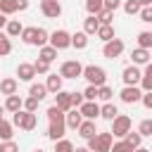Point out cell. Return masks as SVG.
I'll return each instance as SVG.
<instances>
[{"instance_id": "cell-28", "label": "cell", "mask_w": 152, "mask_h": 152, "mask_svg": "<svg viewBox=\"0 0 152 152\" xmlns=\"http://www.w3.org/2000/svg\"><path fill=\"white\" fill-rule=\"evenodd\" d=\"M5 112H17V109H21V97L14 93V95H7V100H5Z\"/></svg>"}, {"instance_id": "cell-9", "label": "cell", "mask_w": 152, "mask_h": 152, "mask_svg": "<svg viewBox=\"0 0 152 152\" xmlns=\"http://www.w3.org/2000/svg\"><path fill=\"white\" fill-rule=\"evenodd\" d=\"M119 95H121V102H126V104H135V102H140L142 90H140L138 86H124Z\"/></svg>"}, {"instance_id": "cell-25", "label": "cell", "mask_w": 152, "mask_h": 152, "mask_svg": "<svg viewBox=\"0 0 152 152\" xmlns=\"http://www.w3.org/2000/svg\"><path fill=\"white\" fill-rule=\"evenodd\" d=\"M71 48H76V50H86V48H88V36H86L83 31H76V33L71 36Z\"/></svg>"}, {"instance_id": "cell-35", "label": "cell", "mask_w": 152, "mask_h": 152, "mask_svg": "<svg viewBox=\"0 0 152 152\" xmlns=\"http://www.w3.org/2000/svg\"><path fill=\"white\" fill-rule=\"evenodd\" d=\"M33 71H36V76L40 74V76H45V74H50V62H43V59H36L33 62Z\"/></svg>"}, {"instance_id": "cell-46", "label": "cell", "mask_w": 152, "mask_h": 152, "mask_svg": "<svg viewBox=\"0 0 152 152\" xmlns=\"http://www.w3.org/2000/svg\"><path fill=\"white\" fill-rule=\"evenodd\" d=\"M83 100H97V86H88L83 90Z\"/></svg>"}, {"instance_id": "cell-51", "label": "cell", "mask_w": 152, "mask_h": 152, "mask_svg": "<svg viewBox=\"0 0 152 152\" xmlns=\"http://www.w3.org/2000/svg\"><path fill=\"white\" fill-rule=\"evenodd\" d=\"M138 5L140 7H147V5H152V0H138Z\"/></svg>"}, {"instance_id": "cell-50", "label": "cell", "mask_w": 152, "mask_h": 152, "mask_svg": "<svg viewBox=\"0 0 152 152\" xmlns=\"http://www.w3.org/2000/svg\"><path fill=\"white\" fill-rule=\"evenodd\" d=\"M5 24H7V17H5V14H0V31L5 28Z\"/></svg>"}, {"instance_id": "cell-54", "label": "cell", "mask_w": 152, "mask_h": 152, "mask_svg": "<svg viewBox=\"0 0 152 152\" xmlns=\"http://www.w3.org/2000/svg\"><path fill=\"white\" fill-rule=\"evenodd\" d=\"M0 119H5V107L0 104Z\"/></svg>"}, {"instance_id": "cell-3", "label": "cell", "mask_w": 152, "mask_h": 152, "mask_svg": "<svg viewBox=\"0 0 152 152\" xmlns=\"http://www.w3.org/2000/svg\"><path fill=\"white\" fill-rule=\"evenodd\" d=\"M81 76L88 81V86H102V83H107V71H104L102 66H97V64H88V66H83Z\"/></svg>"}, {"instance_id": "cell-32", "label": "cell", "mask_w": 152, "mask_h": 152, "mask_svg": "<svg viewBox=\"0 0 152 152\" xmlns=\"http://www.w3.org/2000/svg\"><path fill=\"white\" fill-rule=\"evenodd\" d=\"M12 52V40L7 38V33L0 31V57H7Z\"/></svg>"}, {"instance_id": "cell-2", "label": "cell", "mask_w": 152, "mask_h": 152, "mask_svg": "<svg viewBox=\"0 0 152 152\" xmlns=\"http://www.w3.org/2000/svg\"><path fill=\"white\" fill-rule=\"evenodd\" d=\"M12 126H19L21 131H33L38 126V116H36V112L17 109V112H12Z\"/></svg>"}, {"instance_id": "cell-19", "label": "cell", "mask_w": 152, "mask_h": 152, "mask_svg": "<svg viewBox=\"0 0 152 152\" xmlns=\"http://www.w3.org/2000/svg\"><path fill=\"white\" fill-rule=\"evenodd\" d=\"M131 57H133V64H135V66H140V64L145 66V64L150 62V50H145V48H135Z\"/></svg>"}, {"instance_id": "cell-53", "label": "cell", "mask_w": 152, "mask_h": 152, "mask_svg": "<svg viewBox=\"0 0 152 152\" xmlns=\"http://www.w3.org/2000/svg\"><path fill=\"white\" fill-rule=\"evenodd\" d=\"M74 152H90L88 147H74Z\"/></svg>"}, {"instance_id": "cell-55", "label": "cell", "mask_w": 152, "mask_h": 152, "mask_svg": "<svg viewBox=\"0 0 152 152\" xmlns=\"http://www.w3.org/2000/svg\"><path fill=\"white\" fill-rule=\"evenodd\" d=\"M33 152H45V150H43V147H36V150H33Z\"/></svg>"}, {"instance_id": "cell-1", "label": "cell", "mask_w": 152, "mask_h": 152, "mask_svg": "<svg viewBox=\"0 0 152 152\" xmlns=\"http://www.w3.org/2000/svg\"><path fill=\"white\" fill-rule=\"evenodd\" d=\"M48 121H50V128H48V138L55 142V140H59V138H64V131H66V126H64V112L57 107V104H52V107H48Z\"/></svg>"}, {"instance_id": "cell-44", "label": "cell", "mask_w": 152, "mask_h": 152, "mask_svg": "<svg viewBox=\"0 0 152 152\" xmlns=\"http://www.w3.org/2000/svg\"><path fill=\"white\" fill-rule=\"evenodd\" d=\"M109 152H133L124 140H119V142H112V147H109Z\"/></svg>"}, {"instance_id": "cell-30", "label": "cell", "mask_w": 152, "mask_h": 152, "mask_svg": "<svg viewBox=\"0 0 152 152\" xmlns=\"http://www.w3.org/2000/svg\"><path fill=\"white\" fill-rule=\"evenodd\" d=\"M48 36H50V33H48L43 26H36V33H33V45H38V48H40V45H48Z\"/></svg>"}, {"instance_id": "cell-36", "label": "cell", "mask_w": 152, "mask_h": 152, "mask_svg": "<svg viewBox=\"0 0 152 152\" xmlns=\"http://www.w3.org/2000/svg\"><path fill=\"white\" fill-rule=\"evenodd\" d=\"M112 95H114V90L107 86V83H102V86H97V97L100 100H104V102H109L112 100Z\"/></svg>"}, {"instance_id": "cell-43", "label": "cell", "mask_w": 152, "mask_h": 152, "mask_svg": "<svg viewBox=\"0 0 152 152\" xmlns=\"http://www.w3.org/2000/svg\"><path fill=\"white\" fill-rule=\"evenodd\" d=\"M140 21H145V24H152V5H147V7H140Z\"/></svg>"}, {"instance_id": "cell-37", "label": "cell", "mask_w": 152, "mask_h": 152, "mask_svg": "<svg viewBox=\"0 0 152 152\" xmlns=\"http://www.w3.org/2000/svg\"><path fill=\"white\" fill-rule=\"evenodd\" d=\"M138 133H140L142 138H150V135H152V119H142L140 126H138Z\"/></svg>"}, {"instance_id": "cell-42", "label": "cell", "mask_w": 152, "mask_h": 152, "mask_svg": "<svg viewBox=\"0 0 152 152\" xmlns=\"http://www.w3.org/2000/svg\"><path fill=\"white\" fill-rule=\"evenodd\" d=\"M86 10L88 14H97L102 10V0H86Z\"/></svg>"}, {"instance_id": "cell-18", "label": "cell", "mask_w": 152, "mask_h": 152, "mask_svg": "<svg viewBox=\"0 0 152 152\" xmlns=\"http://www.w3.org/2000/svg\"><path fill=\"white\" fill-rule=\"evenodd\" d=\"M21 21L19 19H7V24H5V33H7V38H17L19 33H21Z\"/></svg>"}, {"instance_id": "cell-27", "label": "cell", "mask_w": 152, "mask_h": 152, "mask_svg": "<svg viewBox=\"0 0 152 152\" xmlns=\"http://www.w3.org/2000/svg\"><path fill=\"white\" fill-rule=\"evenodd\" d=\"M14 131V126H12V121H5V119H0V142H5V140H12V133Z\"/></svg>"}, {"instance_id": "cell-22", "label": "cell", "mask_w": 152, "mask_h": 152, "mask_svg": "<svg viewBox=\"0 0 152 152\" xmlns=\"http://www.w3.org/2000/svg\"><path fill=\"white\" fill-rule=\"evenodd\" d=\"M62 76H57V74H50L48 76V81H45V88H48V93H59L62 90Z\"/></svg>"}, {"instance_id": "cell-47", "label": "cell", "mask_w": 152, "mask_h": 152, "mask_svg": "<svg viewBox=\"0 0 152 152\" xmlns=\"http://www.w3.org/2000/svg\"><path fill=\"white\" fill-rule=\"evenodd\" d=\"M2 152H19V145L14 140H5L2 142Z\"/></svg>"}, {"instance_id": "cell-15", "label": "cell", "mask_w": 152, "mask_h": 152, "mask_svg": "<svg viewBox=\"0 0 152 152\" xmlns=\"http://www.w3.org/2000/svg\"><path fill=\"white\" fill-rule=\"evenodd\" d=\"M17 76H19V81H33V76H36V71H33V64H28V62H21V64L17 66Z\"/></svg>"}, {"instance_id": "cell-24", "label": "cell", "mask_w": 152, "mask_h": 152, "mask_svg": "<svg viewBox=\"0 0 152 152\" xmlns=\"http://www.w3.org/2000/svg\"><path fill=\"white\" fill-rule=\"evenodd\" d=\"M97 26H100V21L95 19V14H88V19H83V33L86 36H95Z\"/></svg>"}, {"instance_id": "cell-26", "label": "cell", "mask_w": 152, "mask_h": 152, "mask_svg": "<svg viewBox=\"0 0 152 152\" xmlns=\"http://www.w3.org/2000/svg\"><path fill=\"white\" fill-rule=\"evenodd\" d=\"M116 114H119V109H116V104H114V102H104V104L100 107V116H102V119H107V121H112Z\"/></svg>"}, {"instance_id": "cell-11", "label": "cell", "mask_w": 152, "mask_h": 152, "mask_svg": "<svg viewBox=\"0 0 152 152\" xmlns=\"http://www.w3.org/2000/svg\"><path fill=\"white\" fill-rule=\"evenodd\" d=\"M40 12L48 19H57L62 14V5H59V0H40Z\"/></svg>"}, {"instance_id": "cell-14", "label": "cell", "mask_w": 152, "mask_h": 152, "mask_svg": "<svg viewBox=\"0 0 152 152\" xmlns=\"http://www.w3.org/2000/svg\"><path fill=\"white\" fill-rule=\"evenodd\" d=\"M76 131H78V135H81V138H86V140H88V138H93V135L97 133V128H95V121H93V119H83V121L78 124V128H76Z\"/></svg>"}, {"instance_id": "cell-33", "label": "cell", "mask_w": 152, "mask_h": 152, "mask_svg": "<svg viewBox=\"0 0 152 152\" xmlns=\"http://www.w3.org/2000/svg\"><path fill=\"white\" fill-rule=\"evenodd\" d=\"M55 152H74V142L66 138H59L55 140Z\"/></svg>"}, {"instance_id": "cell-49", "label": "cell", "mask_w": 152, "mask_h": 152, "mask_svg": "<svg viewBox=\"0 0 152 152\" xmlns=\"http://www.w3.org/2000/svg\"><path fill=\"white\" fill-rule=\"evenodd\" d=\"M14 5H17V12H24V10H28V0H14Z\"/></svg>"}, {"instance_id": "cell-29", "label": "cell", "mask_w": 152, "mask_h": 152, "mask_svg": "<svg viewBox=\"0 0 152 152\" xmlns=\"http://www.w3.org/2000/svg\"><path fill=\"white\" fill-rule=\"evenodd\" d=\"M28 95H31V97H36V100H43V97L48 95V88H45V83H31V88H28Z\"/></svg>"}, {"instance_id": "cell-8", "label": "cell", "mask_w": 152, "mask_h": 152, "mask_svg": "<svg viewBox=\"0 0 152 152\" xmlns=\"http://www.w3.org/2000/svg\"><path fill=\"white\" fill-rule=\"evenodd\" d=\"M121 52H124V40H121V38H112V40H107L104 48H102V55H104L107 59H116V57H121Z\"/></svg>"}, {"instance_id": "cell-38", "label": "cell", "mask_w": 152, "mask_h": 152, "mask_svg": "<svg viewBox=\"0 0 152 152\" xmlns=\"http://www.w3.org/2000/svg\"><path fill=\"white\" fill-rule=\"evenodd\" d=\"M33 33H36V26H26V28H21V40L26 43V45H33Z\"/></svg>"}, {"instance_id": "cell-16", "label": "cell", "mask_w": 152, "mask_h": 152, "mask_svg": "<svg viewBox=\"0 0 152 152\" xmlns=\"http://www.w3.org/2000/svg\"><path fill=\"white\" fill-rule=\"evenodd\" d=\"M55 104H57L62 112L71 109V93H66V90H59V93H55Z\"/></svg>"}, {"instance_id": "cell-17", "label": "cell", "mask_w": 152, "mask_h": 152, "mask_svg": "<svg viewBox=\"0 0 152 152\" xmlns=\"http://www.w3.org/2000/svg\"><path fill=\"white\" fill-rule=\"evenodd\" d=\"M19 90V81L17 78H2L0 81V93L2 95H14Z\"/></svg>"}, {"instance_id": "cell-23", "label": "cell", "mask_w": 152, "mask_h": 152, "mask_svg": "<svg viewBox=\"0 0 152 152\" xmlns=\"http://www.w3.org/2000/svg\"><path fill=\"white\" fill-rule=\"evenodd\" d=\"M124 142H126L131 150H135V147H140V142H142V135H140L138 131H133V128H131V131L124 135Z\"/></svg>"}, {"instance_id": "cell-13", "label": "cell", "mask_w": 152, "mask_h": 152, "mask_svg": "<svg viewBox=\"0 0 152 152\" xmlns=\"http://www.w3.org/2000/svg\"><path fill=\"white\" fill-rule=\"evenodd\" d=\"M81 121H83V116H81V112H78L76 107H71V109H66V112H64V126H66V128L76 131Z\"/></svg>"}, {"instance_id": "cell-41", "label": "cell", "mask_w": 152, "mask_h": 152, "mask_svg": "<svg viewBox=\"0 0 152 152\" xmlns=\"http://www.w3.org/2000/svg\"><path fill=\"white\" fill-rule=\"evenodd\" d=\"M124 12H126V14H138V12H140L138 0H126V2H124Z\"/></svg>"}, {"instance_id": "cell-12", "label": "cell", "mask_w": 152, "mask_h": 152, "mask_svg": "<svg viewBox=\"0 0 152 152\" xmlns=\"http://www.w3.org/2000/svg\"><path fill=\"white\" fill-rule=\"evenodd\" d=\"M140 69L135 66V64H131V66H126L124 71H121V81H124V86H138L140 83Z\"/></svg>"}, {"instance_id": "cell-7", "label": "cell", "mask_w": 152, "mask_h": 152, "mask_svg": "<svg viewBox=\"0 0 152 152\" xmlns=\"http://www.w3.org/2000/svg\"><path fill=\"white\" fill-rule=\"evenodd\" d=\"M81 71H83V64L78 59H66L59 66V76L62 78H81Z\"/></svg>"}, {"instance_id": "cell-31", "label": "cell", "mask_w": 152, "mask_h": 152, "mask_svg": "<svg viewBox=\"0 0 152 152\" xmlns=\"http://www.w3.org/2000/svg\"><path fill=\"white\" fill-rule=\"evenodd\" d=\"M138 48L152 50V33H150V31H140V33H138Z\"/></svg>"}, {"instance_id": "cell-4", "label": "cell", "mask_w": 152, "mask_h": 152, "mask_svg": "<svg viewBox=\"0 0 152 152\" xmlns=\"http://www.w3.org/2000/svg\"><path fill=\"white\" fill-rule=\"evenodd\" d=\"M112 142H114V138H112L109 131L107 133H95L93 138H88V150L90 152H109Z\"/></svg>"}, {"instance_id": "cell-48", "label": "cell", "mask_w": 152, "mask_h": 152, "mask_svg": "<svg viewBox=\"0 0 152 152\" xmlns=\"http://www.w3.org/2000/svg\"><path fill=\"white\" fill-rule=\"evenodd\" d=\"M83 104V93H71V107H81Z\"/></svg>"}, {"instance_id": "cell-52", "label": "cell", "mask_w": 152, "mask_h": 152, "mask_svg": "<svg viewBox=\"0 0 152 152\" xmlns=\"http://www.w3.org/2000/svg\"><path fill=\"white\" fill-rule=\"evenodd\" d=\"M133 152H152V150H147V147H142V145H140V147H135Z\"/></svg>"}, {"instance_id": "cell-20", "label": "cell", "mask_w": 152, "mask_h": 152, "mask_svg": "<svg viewBox=\"0 0 152 152\" xmlns=\"http://www.w3.org/2000/svg\"><path fill=\"white\" fill-rule=\"evenodd\" d=\"M95 36H97L100 40H104V43H107V40H112V38H116V36H114L112 24H100V26H97V31H95Z\"/></svg>"}, {"instance_id": "cell-21", "label": "cell", "mask_w": 152, "mask_h": 152, "mask_svg": "<svg viewBox=\"0 0 152 152\" xmlns=\"http://www.w3.org/2000/svg\"><path fill=\"white\" fill-rule=\"evenodd\" d=\"M38 59H43V62H55V59H57V50H55L52 45H40Z\"/></svg>"}, {"instance_id": "cell-56", "label": "cell", "mask_w": 152, "mask_h": 152, "mask_svg": "<svg viewBox=\"0 0 152 152\" xmlns=\"http://www.w3.org/2000/svg\"><path fill=\"white\" fill-rule=\"evenodd\" d=\"M0 152H2V142H0Z\"/></svg>"}, {"instance_id": "cell-5", "label": "cell", "mask_w": 152, "mask_h": 152, "mask_svg": "<svg viewBox=\"0 0 152 152\" xmlns=\"http://www.w3.org/2000/svg\"><path fill=\"white\" fill-rule=\"evenodd\" d=\"M133 128V121H131V116L128 114H116L114 119H112V138H124L128 131Z\"/></svg>"}, {"instance_id": "cell-39", "label": "cell", "mask_w": 152, "mask_h": 152, "mask_svg": "<svg viewBox=\"0 0 152 152\" xmlns=\"http://www.w3.org/2000/svg\"><path fill=\"white\" fill-rule=\"evenodd\" d=\"M95 19H97L100 24H112V19H114V12H109V10H100V12L95 14Z\"/></svg>"}, {"instance_id": "cell-40", "label": "cell", "mask_w": 152, "mask_h": 152, "mask_svg": "<svg viewBox=\"0 0 152 152\" xmlns=\"http://www.w3.org/2000/svg\"><path fill=\"white\" fill-rule=\"evenodd\" d=\"M38 102H40V100H36V97L28 95L26 100H21V109H26V112H36V109H38Z\"/></svg>"}, {"instance_id": "cell-10", "label": "cell", "mask_w": 152, "mask_h": 152, "mask_svg": "<svg viewBox=\"0 0 152 152\" xmlns=\"http://www.w3.org/2000/svg\"><path fill=\"white\" fill-rule=\"evenodd\" d=\"M76 109L81 112V116H83V119H93V121H95V119L100 116V104H97L95 100H83V104H81V107H76Z\"/></svg>"}, {"instance_id": "cell-45", "label": "cell", "mask_w": 152, "mask_h": 152, "mask_svg": "<svg viewBox=\"0 0 152 152\" xmlns=\"http://www.w3.org/2000/svg\"><path fill=\"white\" fill-rule=\"evenodd\" d=\"M121 7V0H102V10H109V12H116Z\"/></svg>"}, {"instance_id": "cell-6", "label": "cell", "mask_w": 152, "mask_h": 152, "mask_svg": "<svg viewBox=\"0 0 152 152\" xmlns=\"http://www.w3.org/2000/svg\"><path fill=\"white\" fill-rule=\"evenodd\" d=\"M48 43L55 50H66V48H71V33L64 31V28H57V31H52L48 36Z\"/></svg>"}, {"instance_id": "cell-34", "label": "cell", "mask_w": 152, "mask_h": 152, "mask_svg": "<svg viewBox=\"0 0 152 152\" xmlns=\"http://www.w3.org/2000/svg\"><path fill=\"white\" fill-rule=\"evenodd\" d=\"M14 12H17V5H14V0H0V14L10 17V14H14Z\"/></svg>"}]
</instances>
